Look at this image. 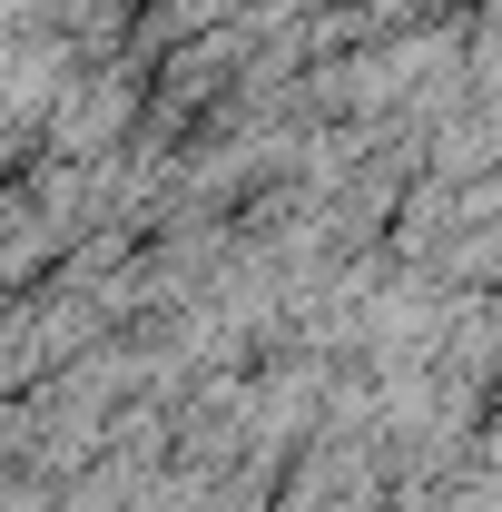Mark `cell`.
<instances>
[{"mask_svg":"<svg viewBox=\"0 0 502 512\" xmlns=\"http://www.w3.org/2000/svg\"><path fill=\"white\" fill-rule=\"evenodd\" d=\"M119 119H128V79H89V89H79V109L50 119V138H60L69 158H89L99 138H119Z\"/></svg>","mask_w":502,"mask_h":512,"instance_id":"1","label":"cell"}]
</instances>
